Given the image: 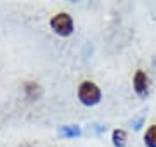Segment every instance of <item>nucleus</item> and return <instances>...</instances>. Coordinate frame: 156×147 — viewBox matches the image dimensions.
I'll use <instances>...</instances> for the list:
<instances>
[{
  "mask_svg": "<svg viewBox=\"0 0 156 147\" xmlns=\"http://www.w3.org/2000/svg\"><path fill=\"white\" fill-rule=\"evenodd\" d=\"M78 99L83 106H95L101 102V90L92 81H83L78 88Z\"/></svg>",
  "mask_w": 156,
  "mask_h": 147,
  "instance_id": "obj_1",
  "label": "nucleus"
},
{
  "mask_svg": "<svg viewBox=\"0 0 156 147\" xmlns=\"http://www.w3.org/2000/svg\"><path fill=\"white\" fill-rule=\"evenodd\" d=\"M50 26H52V29L57 35H61V36H69L73 33V19L66 12H61V14H57V16L52 17Z\"/></svg>",
  "mask_w": 156,
  "mask_h": 147,
  "instance_id": "obj_2",
  "label": "nucleus"
},
{
  "mask_svg": "<svg viewBox=\"0 0 156 147\" xmlns=\"http://www.w3.org/2000/svg\"><path fill=\"white\" fill-rule=\"evenodd\" d=\"M134 90L137 95L140 97H146L149 94V78H147V74L144 71H137L134 76Z\"/></svg>",
  "mask_w": 156,
  "mask_h": 147,
  "instance_id": "obj_3",
  "label": "nucleus"
},
{
  "mask_svg": "<svg viewBox=\"0 0 156 147\" xmlns=\"http://www.w3.org/2000/svg\"><path fill=\"white\" fill-rule=\"evenodd\" d=\"M111 140H113V145L115 147H125L127 145V133H125V130H120V128L115 130Z\"/></svg>",
  "mask_w": 156,
  "mask_h": 147,
  "instance_id": "obj_4",
  "label": "nucleus"
},
{
  "mask_svg": "<svg viewBox=\"0 0 156 147\" xmlns=\"http://www.w3.org/2000/svg\"><path fill=\"white\" fill-rule=\"evenodd\" d=\"M144 144L146 147H156V125L147 128V132L144 135Z\"/></svg>",
  "mask_w": 156,
  "mask_h": 147,
  "instance_id": "obj_5",
  "label": "nucleus"
},
{
  "mask_svg": "<svg viewBox=\"0 0 156 147\" xmlns=\"http://www.w3.org/2000/svg\"><path fill=\"white\" fill-rule=\"evenodd\" d=\"M80 128L75 126V125H68V126H61L59 128V135L62 137H80Z\"/></svg>",
  "mask_w": 156,
  "mask_h": 147,
  "instance_id": "obj_6",
  "label": "nucleus"
},
{
  "mask_svg": "<svg viewBox=\"0 0 156 147\" xmlns=\"http://www.w3.org/2000/svg\"><path fill=\"white\" fill-rule=\"evenodd\" d=\"M142 123H144V118H139V119L134 123V128H135V130H139L140 126H142Z\"/></svg>",
  "mask_w": 156,
  "mask_h": 147,
  "instance_id": "obj_7",
  "label": "nucleus"
}]
</instances>
